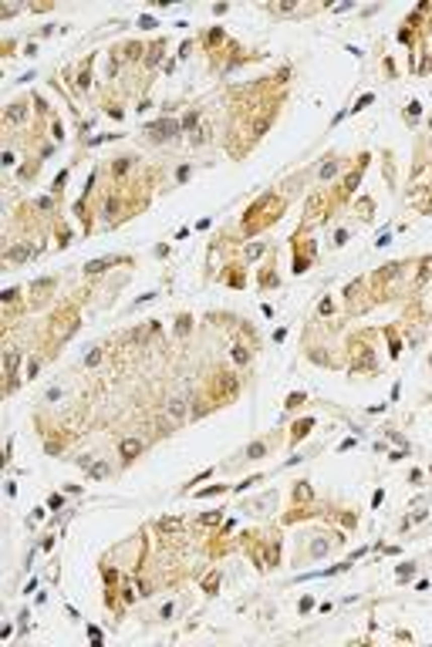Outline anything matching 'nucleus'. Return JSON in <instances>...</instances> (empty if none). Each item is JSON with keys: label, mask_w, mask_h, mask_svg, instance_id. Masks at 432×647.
I'll return each mask as SVG.
<instances>
[{"label": "nucleus", "mask_w": 432, "mask_h": 647, "mask_svg": "<svg viewBox=\"0 0 432 647\" xmlns=\"http://www.w3.org/2000/svg\"><path fill=\"white\" fill-rule=\"evenodd\" d=\"M280 216H284V199H280V196H270V192H263L260 199L243 212V233H247V236L260 233L263 226H273Z\"/></svg>", "instance_id": "nucleus-1"}, {"label": "nucleus", "mask_w": 432, "mask_h": 647, "mask_svg": "<svg viewBox=\"0 0 432 647\" xmlns=\"http://www.w3.org/2000/svg\"><path fill=\"white\" fill-rule=\"evenodd\" d=\"M237 391H240V378L233 374V371H216L213 381H209V398H213V405L220 408V405H227L237 398Z\"/></svg>", "instance_id": "nucleus-2"}, {"label": "nucleus", "mask_w": 432, "mask_h": 647, "mask_svg": "<svg viewBox=\"0 0 432 647\" xmlns=\"http://www.w3.org/2000/svg\"><path fill=\"white\" fill-rule=\"evenodd\" d=\"M51 334L57 337V341H68L75 331H78V324H81V317H78V310L75 307H61L57 313H51Z\"/></svg>", "instance_id": "nucleus-3"}, {"label": "nucleus", "mask_w": 432, "mask_h": 647, "mask_svg": "<svg viewBox=\"0 0 432 647\" xmlns=\"http://www.w3.org/2000/svg\"><path fill=\"white\" fill-rule=\"evenodd\" d=\"M291 243H294V273H307V267L314 263V257H318V246L311 243L304 233H294L291 236Z\"/></svg>", "instance_id": "nucleus-4"}, {"label": "nucleus", "mask_w": 432, "mask_h": 647, "mask_svg": "<svg viewBox=\"0 0 432 647\" xmlns=\"http://www.w3.org/2000/svg\"><path fill=\"white\" fill-rule=\"evenodd\" d=\"M182 128V122H176V118H159V122H152L146 128V135L152 138V142H169V138H176Z\"/></svg>", "instance_id": "nucleus-5"}, {"label": "nucleus", "mask_w": 432, "mask_h": 647, "mask_svg": "<svg viewBox=\"0 0 432 647\" xmlns=\"http://www.w3.org/2000/svg\"><path fill=\"white\" fill-rule=\"evenodd\" d=\"M186 418H189V401L186 398H169L166 401V422L172 428H179V425H186Z\"/></svg>", "instance_id": "nucleus-6"}, {"label": "nucleus", "mask_w": 432, "mask_h": 647, "mask_svg": "<svg viewBox=\"0 0 432 647\" xmlns=\"http://www.w3.org/2000/svg\"><path fill=\"white\" fill-rule=\"evenodd\" d=\"M351 371H375V354H372V347L354 344V351H351Z\"/></svg>", "instance_id": "nucleus-7"}, {"label": "nucleus", "mask_w": 432, "mask_h": 647, "mask_svg": "<svg viewBox=\"0 0 432 647\" xmlns=\"http://www.w3.org/2000/svg\"><path fill=\"white\" fill-rule=\"evenodd\" d=\"M118 263H128V257H105V260H91V263H85V273H88V277H98V273H105V270L118 267Z\"/></svg>", "instance_id": "nucleus-8"}, {"label": "nucleus", "mask_w": 432, "mask_h": 647, "mask_svg": "<svg viewBox=\"0 0 432 647\" xmlns=\"http://www.w3.org/2000/svg\"><path fill=\"white\" fill-rule=\"evenodd\" d=\"M142 442H138V438H122V442H118V455H122V462H135L138 455H142Z\"/></svg>", "instance_id": "nucleus-9"}, {"label": "nucleus", "mask_w": 432, "mask_h": 647, "mask_svg": "<svg viewBox=\"0 0 432 647\" xmlns=\"http://www.w3.org/2000/svg\"><path fill=\"white\" fill-rule=\"evenodd\" d=\"M31 257H34V246H31V243H17V246H11V250L4 253L7 263H27Z\"/></svg>", "instance_id": "nucleus-10"}, {"label": "nucleus", "mask_w": 432, "mask_h": 647, "mask_svg": "<svg viewBox=\"0 0 432 647\" xmlns=\"http://www.w3.org/2000/svg\"><path fill=\"white\" fill-rule=\"evenodd\" d=\"M21 122H27V101H14L4 112V125H21Z\"/></svg>", "instance_id": "nucleus-11"}, {"label": "nucleus", "mask_w": 432, "mask_h": 647, "mask_svg": "<svg viewBox=\"0 0 432 647\" xmlns=\"http://www.w3.org/2000/svg\"><path fill=\"white\" fill-rule=\"evenodd\" d=\"M273 499H277V496H273V489H270V492H263V496H257V499L243 502V509H247V513H263V509H273Z\"/></svg>", "instance_id": "nucleus-12"}, {"label": "nucleus", "mask_w": 432, "mask_h": 647, "mask_svg": "<svg viewBox=\"0 0 432 647\" xmlns=\"http://www.w3.org/2000/svg\"><path fill=\"white\" fill-rule=\"evenodd\" d=\"M311 428H314V418H301V422H294V425H291V445L304 442V438L311 435Z\"/></svg>", "instance_id": "nucleus-13"}, {"label": "nucleus", "mask_w": 432, "mask_h": 647, "mask_svg": "<svg viewBox=\"0 0 432 647\" xmlns=\"http://www.w3.org/2000/svg\"><path fill=\"white\" fill-rule=\"evenodd\" d=\"M135 162L138 158H132V155H122V158H115L112 162V179H125L132 169H135Z\"/></svg>", "instance_id": "nucleus-14"}, {"label": "nucleus", "mask_w": 432, "mask_h": 647, "mask_svg": "<svg viewBox=\"0 0 432 647\" xmlns=\"http://www.w3.org/2000/svg\"><path fill=\"white\" fill-rule=\"evenodd\" d=\"M328 209V202H324V192H314L311 199H307V209H304V216L307 219H318L321 212Z\"/></svg>", "instance_id": "nucleus-15"}, {"label": "nucleus", "mask_w": 432, "mask_h": 647, "mask_svg": "<svg viewBox=\"0 0 432 647\" xmlns=\"http://www.w3.org/2000/svg\"><path fill=\"white\" fill-rule=\"evenodd\" d=\"M57 287V277H44V280H37V283H31V297L34 300H41L47 290H54Z\"/></svg>", "instance_id": "nucleus-16"}, {"label": "nucleus", "mask_w": 432, "mask_h": 647, "mask_svg": "<svg viewBox=\"0 0 432 647\" xmlns=\"http://www.w3.org/2000/svg\"><path fill=\"white\" fill-rule=\"evenodd\" d=\"M267 452H270V445H267V442H253V445L243 448V462H257V458H263Z\"/></svg>", "instance_id": "nucleus-17"}, {"label": "nucleus", "mask_w": 432, "mask_h": 647, "mask_svg": "<svg viewBox=\"0 0 432 647\" xmlns=\"http://www.w3.org/2000/svg\"><path fill=\"white\" fill-rule=\"evenodd\" d=\"M402 267H405V263H388V267H382L375 273V283H388V280H395L398 273H402Z\"/></svg>", "instance_id": "nucleus-18"}, {"label": "nucleus", "mask_w": 432, "mask_h": 647, "mask_svg": "<svg viewBox=\"0 0 432 647\" xmlns=\"http://www.w3.org/2000/svg\"><path fill=\"white\" fill-rule=\"evenodd\" d=\"M223 280H227L230 287H237V290H243V283H247V277L240 273V267H227V273H223Z\"/></svg>", "instance_id": "nucleus-19"}, {"label": "nucleus", "mask_w": 432, "mask_h": 647, "mask_svg": "<svg viewBox=\"0 0 432 647\" xmlns=\"http://www.w3.org/2000/svg\"><path fill=\"white\" fill-rule=\"evenodd\" d=\"M250 357H253L250 344H233V361H237V364H250Z\"/></svg>", "instance_id": "nucleus-20"}, {"label": "nucleus", "mask_w": 432, "mask_h": 647, "mask_svg": "<svg viewBox=\"0 0 432 647\" xmlns=\"http://www.w3.org/2000/svg\"><path fill=\"white\" fill-rule=\"evenodd\" d=\"M179 529H182L179 519H159L156 523V533H162V536H172V533H179Z\"/></svg>", "instance_id": "nucleus-21"}, {"label": "nucleus", "mask_w": 432, "mask_h": 647, "mask_svg": "<svg viewBox=\"0 0 432 647\" xmlns=\"http://www.w3.org/2000/svg\"><path fill=\"white\" fill-rule=\"evenodd\" d=\"M102 361H105V347H91L88 354H85V361H81V364H85V368H98Z\"/></svg>", "instance_id": "nucleus-22"}, {"label": "nucleus", "mask_w": 432, "mask_h": 647, "mask_svg": "<svg viewBox=\"0 0 432 647\" xmlns=\"http://www.w3.org/2000/svg\"><path fill=\"white\" fill-rule=\"evenodd\" d=\"M193 138H189V145H206L209 142V125H199L196 132H189Z\"/></svg>", "instance_id": "nucleus-23"}, {"label": "nucleus", "mask_w": 432, "mask_h": 647, "mask_svg": "<svg viewBox=\"0 0 432 647\" xmlns=\"http://www.w3.org/2000/svg\"><path fill=\"white\" fill-rule=\"evenodd\" d=\"M385 334H388V344H392V351H388V354L398 357V354H402V341H398V331H395V327H385Z\"/></svg>", "instance_id": "nucleus-24"}, {"label": "nucleus", "mask_w": 432, "mask_h": 647, "mask_svg": "<svg viewBox=\"0 0 432 647\" xmlns=\"http://www.w3.org/2000/svg\"><path fill=\"white\" fill-rule=\"evenodd\" d=\"M311 496H314V492H311V482H297L294 486V502H307Z\"/></svg>", "instance_id": "nucleus-25"}, {"label": "nucleus", "mask_w": 432, "mask_h": 647, "mask_svg": "<svg viewBox=\"0 0 432 647\" xmlns=\"http://www.w3.org/2000/svg\"><path fill=\"white\" fill-rule=\"evenodd\" d=\"M162 54H166V41H156V44L149 47V64H159Z\"/></svg>", "instance_id": "nucleus-26"}, {"label": "nucleus", "mask_w": 432, "mask_h": 647, "mask_svg": "<svg viewBox=\"0 0 432 647\" xmlns=\"http://www.w3.org/2000/svg\"><path fill=\"white\" fill-rule=\"evenodd\" d=\"M189 331H193V317H189V313H179V320H176V334L186 337Z\"/></svg>", "instance_id": "nucleus-27"}, {"label": "nucleus", "mask_w": 432, "mask_h": 647, "mask_svg": "<svg viewBox=\"0 0 432 647\" xmlns=\"http://www.w3.org/2000/svg\"><path fill=\"white\" fill-rule=\"evenodd\" d=\"M372 209H375V202H372V199H358V202H354V212H358L362 219H372Z\"/></svg>", "instance_id": "nucleus-28"}, {"label": "nucleus", "mask_w": 432, "mask_h": 647, "mask_svg": "<svg viewBox=\"0 0 432 647\" xmlns=\"http://www.w3.org/2000/svg\"><path fill=\"white\" fill-rule=\"evenodd\" d=\"M118 206H122V202L115 199V196H112V199H105V202H102V216H105V219H112V216H118Z\"/></svg>", "instance_id": "nucleus-29"}, {"label": "nucleus", "mask_w": 432, "mask_h": 647, "mask_svg": "<svg viewBox=\"0 0 432 647\" xmlns=\"http://www.w3.org/2000/svg\"><path fill=\"white\" fill-rule=\"evenodd\" d=\"M230 486H209V489H199L196 492V499H213V496H223Z\"/></svg>", "instance_id": "nucleus-30"}, {"label": "nucleus", "mask_w": 432, "mask_h": 647, "mask_svg": "<svg viewBox=\"0 0 432 647\" xmlns=\"http://www.w3.org/2000/svg\"><path fill=\"white\" fill-rule=\"evenodd\" d=\"M44 448H47V452H51V455H57V452H61V448H64V438H61V435H47V442H44Z\"/></svg>", "instance_id": "nucleus-31"}, {"label": "nucleus", "mask_w": 432, "mask_h": 647, "mask_svg": "<svg viewBox=\"0 0 432 647\" xmlns=\"http://www.w3.org/2000/svg\"><path fill=\"white\" fill-rule=\"evenodd\" d=\"M54 202H57L54 196H44V199H37V202H34V209H37V212H44V216H47V212H54Z\"/></svg>", "instance_id": "nucleus-32"}, {"label": "nucleus", "mask_w": 432, "mask_h": 647, "mask_svg": "<svg viewBox=\"0 0 432 647\" xmlns=\"http://www.w3.org/2000/svg\"><path fill=\"white\" fill-rule=\"evenodd\" d=\"M331 549V543H324V536H314V546H311V556H324Z\"/></svg>", "instance_id": "nucleus-33"}, {"label": "nucleus", "mask_w": 432, "mask_h": 647, "mask_svg": "<svg viewBox=\"0 0 432 647\" xmlns=\"http://www.w3.org/2000/svg\"><path fill=\"white\" fill-rule=\"evenodd\" d=\"M429 273H432V257H425V260L419 263V277H415V280H419V283H425V280H429Z\"/></svg>", "instance_id": "nucleus-34"}, {"label": "nucleus", "mask_w": 432, "mask_h": 647, "mask_svg": "<svg viewBox=\"0 0 432 647\" xmlns=\"http://www.w3.org/2000/svg\"><path fill=\"white\" fill-rule=\"evenodd\" d=\"M88 71H91V57H88V61H85V67H81V71H78V88H81V91H85V88H88V85H91V81H88Z\"/></svg>", "instance_id": "nucleus-35"}, {"label": "nucleus", "mask_w": 432, "mask_h": 647, "mask_svg": "<svg viewBox=\"0 0 432 647\" xmlns=\"http://www.w3.org/2000/svg\"><path fill=\"white\" fill-rule=\"evenodd\" d=\"M203 590H206V593H216V590H220V573H209V577H206V580H203Z\"/></svg>", "instance_id": "nucleus-36"}, {"label": "nucleus", "mask_w": 432, "mask_h": 647, "mask_svg": "<svg viewBox=\"0 0 432 647\" xmlns=\"http://www.w3.org/2000/svg\"><path fill=\"white\" fill-rule=\"evenodd\" d=\"M338 169H341V166H338L334 158H328V162L321 166V179H331V176H334V172H338Z\"/></svg>", "instance_id": "nucleus-37"}, {"label": "nucleus", "mask_w": 432, "mask_h": 647, "mask_svg": "<svg viewBox=\"0 0 432 647\" xmlns=\"http://www.w3.org/2000/svg\"><path fill=\"white\" fill-rule=\"evenodd\" d=\"M125 51H128L125 57H132V61H138V57H142V51H146V47L138 44V41H132V44H125Z\"/></svg>", "instance_id": "nucleus-38"}, {"label": "nucleus", "mask_w": 432, "mask_h": 647, "mask_svg": "<svg viewBox=\"0 0 432 647\" xmlns=\"http://www.w3.org/2000/svg\"><path fill=\"white\" fill-rule=\"evenodd\" d=\"M196 122H199V112H189L186 118H182V128H186V132H196Z\"/></svg>", "instance_id": "nucleus-39"}, {"label": "nucleus", "mask_w": 432, "mask_h": 647, "mask_svg": "<svg viewBox=\"0 0 432 647\" xmlns=\"http://www.w3.org/2000/svg\"><path fill=\"white\" fill-rule=\"evenodd\" d=\"M260 287H263V290H267V287H277V273L263 270V273H260Z\"/></svg>", "instance_id": "nucleus-40"}, {"label": "nucleus", "mask_w": 432, "mask_h": 647, "mask_svg": "<svg viewBox=\"0 0 432 647\" xmlns=\"http://www.w3.org/2000/svg\"><path fill=\"white\" fill-rule=\"evenodd\" d=\"M88 475H91V479H105V475H108V465L98 462V465H91V469H88Z\"/></svg>", "instance_id": "nucleus-41"}, {"label": "nucleus", "mask_w": 432, "mask_h": 647, "mask_svg": "<svg viewBox=\"0 0 432 647\" xmlns=\"http://www.w3.org/2000/svg\"><path fill=\"white\" fill-rule=\"evenodd\" d=\"M372 101H375V95H362V98L354 101V108H351V112H365V108H368Z\"/></svg>", "instance_id": "nucleus-42"}, {"label": "nucleus", "mask_w": 432, "mask_h": 647, "mask_svg": "<svg viewBox=\"0 0 432 647\" xmlns=\"http://www.w3.org/2000/svg\"><path fill=\"white\" fill-rule=\"evenodd\" d=\"M297 405H304V391H294V394H287V405H284V408H297Z\"/></svg>", "instance_id": "nucleus-43"}, {"label": "nucleus", "mask_w": 432, "mask_h": 647, "mask_svg": "<svg viewBox=\"0 0 432 647\" xmlns=\"http://www.w3.org/2000/svg\"><path fill=\"white\" fill-rule=\"evenodd\" d=\"M17 297H21V290H17V287H11V290L0 293V300H4V303H17Z\"/></svg>", "instance_id": "nucleus-44"}, {"label": "nucleus", "mask_w": 432, "mask_h": 647, "mask_svg": "<svg viewBox=\"0 0 432 647\" xmlns=\"http://www.w3.org/2000/svg\"><path fill=\"white\" fill-rule=\"evenodd\" d=\"M220 41H223V31H220V27H213V31L206 34V44L213 47V44H220Z\"/></svg>", "instance_id": "nucleus-45"}, {"label": "nucleus", "mask_w": 432, "mask_h": 647, "mask_svg": "<svg viewBox=\"0 0 432 647\" xmlns=\"http://www.w3.org/2000/svg\"><path fill=\"white\" fill-rule=\"evenodd\" d=\"M220 519H223V513L216 509V513H206L203 519H199V523H203V526H213V523H220Z\"/></svg>", "instance_id": "nucleus-46"}, {"label": "nucleus", "mask_w": 432, "mask_h": 647, "mask_svg": "<svg viewBox=\"0 0 432 647\" xmlns=\"http://www.w3.org/2000/svg\"><path fill=\"white\" fill-rule=\"evenodd\" d=\"M318 313H321V317H328V313H334V303H331V300H321V303H318Z\"/></svg>", "instance_id": "nucleus-47"}, {"label": "nucleus", "mask_w": 432, "mask_h": 647, "mask_svg": "<svg viewBox=\"0 0 432 647\" xmlns=\"http://www.w3.org/2000/svg\"><path fill=\"white\" fill-rule=\"evenodd\" d=\"M412 573H415V567H412V563H405V567L398 570V580H409Z\"/></svg>", "instance_id": "nucleus-48"}, {"label": "nucleus", "mask_w": 432, "mask_h": 647, "mask_svg": "<svg viewBox=\"0 0 432 647\" xmlns=\"http://www.w3.org/2000/svg\"><path fill=\"white\" fill-rule=\"evenodd\" d=\"M348 243V229H338V233H334V246H344Z\"/></svg>", "instance_id": "nucleus-49"}, {"label": "nucleus", "mask_w": 432, "mask_h": 647, "mask_svg": "<svg viewBox=\"0 0 432 647\" xmlns=\"http://www.w3.org/2000/svg\"><path fill=\"white\" fill-rule=\"evenodd\" d=\"M61 502H64V499H61V496H57V492H54V496L47 499V509H61Z\"/></svg>", "instance_id": "nucleus-50"}, {"label": "nucleus", "mask_w": 432, "mask_h": 647, "mask_svg": "<svg viewBox=\"0 0 432 647\" xmlns=\"http://www.w3.org/2000/svg\"><path fill=\"white\" fill-rule=\"evenodd\" d=\"M44 398H47V401H57V398H61V391H57V388H47Z\"/></svg>", "instance_id": "nucleus-51"}]
</instances>
